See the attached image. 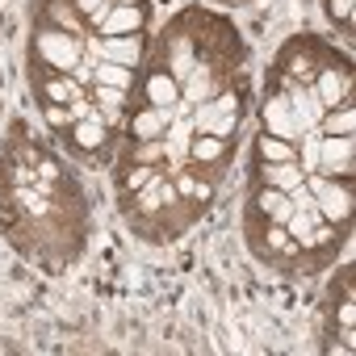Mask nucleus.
I'll return each instance as SVG.
<instances>
[{"mask_svg":"<svg viewBox=\"0 0 356 356\" xmlns=\"http://www.w3.org/2000/svg\"><path fill=\"white\" fill-rule=\"evenodd\" d=\"M92 84H109V88H126V92H134V88H138V76H134V67H122V63L97 59Z\"/></svg>","mask_w":356,"mask_h":356,"instance_id":"412c9836","label":"nucleus"},{"mask_svg":"<svg viewBox=\"0 0 356 356\" xmlns=\"http://www.w3.org/2000/svg\"><path fill=\"white\" fill-rule=\"evenodd\" d=\"M67 143H72V151L80 155V159H92L97 151H105V143H109V122H105V113L97 109V113H88V118H80V122H72V130L63 134Z\"/></svg>","mask_w":356,"mask_h":356,"instance_id":"1a4fd4ad","label":"nucleus"},{"mask_svg":"<svg viewBox=\"0 0 356 356\" xmlns=\"http://www.w3.org/2000/svg\"><path fill=\"white\" fill-rule=\"evenodd\" d=\"M189 118H193V130H197V134H214V138H231V134L239 130V122H243V113H218L210 101L193 105Z\"/></svg>","mask_w":356,"mask_h":356,"instance_id":"dca6fc26","label":"nucleus"},{"mask_svg":"<svg viewBox=\"0 0 356 356\" xmlns=\"http://www.w3.org/2000/svg\"><path fill=\"white\" fill-rule=\"evenodd\" d=\"M72 9L84 17L88 34H97V26H101V22H105V13L113 9V0H72Z\"/></svg>","mask_w":356,"mask_h":356,"instance_id":"393cba45","label":"nucleus"},{"mask_svg":"<svg viewBox=\"0 0 356 356\" xmlns=\"http://www.w3.org/2000/svg\"><path fill=\"white\" fill-rule=\"evenodd\" d=\"M256 181H260V185H273V189H281V193H289L293 185H302V181H306V172H302V163H298V159L256 163Z\"/></svg>","mask_w":356,"mask_h":356,"instance_id":"6ab92c4d","label":"nucleus"},{"mask_svg":"<svg viewBox=\"0 0 356 356\" xmlns=\"http://www.w3.org/2000/svg\"><path fill=\"white\" fill-rule=\"evenodd\" d=\"M138 97H143V105L176 109V105H181V84H176L172 72H163L159 63H147V76L138 80Z\"/></svg>","mask_w":356,"mask_h":356,"instance_id":"9b49d317","label":"nucleus"},{"mask_svg":"<svg viewBox=\"0 0 356 356\" xmlns=\"http://www.w3.org/2000/svg\"><path fill=\"white\" fill-rule=\"evenodd\" d=\"M176 118V109H159V105H138L130 109V122H126V138L130 143H147V138H163L168 122Z\"/></svg>","mask_w":356,"mask_h":356,"instance_id":"f8f14e48","label":"nucleus"},{"mask_svg":"<svg viewBox=\"0 0 356 356\" xmlns=\"http://www.w3.org/2000/svg\"><path fill=\"white\" fill-rule=\"evenodd\" d=\"M92 105L101 109V113H122V109H130L126 101H130V92L126 88H109V84H92Z\"/></svg>","mask_w":356,"mask_h":356,"instance_id":"5701e85b","label":"nucleus"},{"mask_svg":"<svg viewBox=\"0 0 356 356\" xmlns=\"http://www.w3.org/2000/svg\"><path fill=\"white\" fill-rule=\"evenodd\" d=\"M227 84H231V76H218L214 67L193 63V72L181 80V105H185V109H193V105H202V101H214Z\"/></svg>","mask_w":356,"mask_h":356,"instance_id":"9d476101","label":"nucleus"},{"mask_svg":"<svg viewBox=\"0 0 356 356\" xmlns=\"http://www.w3.org/2000/svg\"><path fill=\"white\" fill-rule=\"evenodd\" d=\"M248 210H252L256 218H264V222H285V218L293 214V202H289V193H281V189H273V185L252 181Z\"/></svg>","mask_w":356,"mask_h":356,"instance_id":"ddd939ff","label":"nucleus"},{"mask_svg":"<svg viewBox=\"0 0 356 356\" xmlns=\"http://www.w3.org/2000/svg\"><path fill=\"white\" fill-rule=\"evenodd\" d=\"M289 202H293V210H314V193L306 189V181L289 189Z\"/></svg>","mask_w":356,"mask_h":356,"instance_id":"cd10ccee","label":"nucleus"},{"mask_svg":"<svg viewBox=\"0 0 356 356\" xmlns=\"http://www.w3.org/2000/svg\"><path fill=\"white\" fill-rule=\"evenodd\" d=\"M130 143V138H126ZM126 163H147V168H163V138H147V143H130Z\"/></svg>","mask_w":356,"mask_h":356,"instance_id":"b1692460","label":"nucleus"},{"mask_svg":"<svg viewBox=\"0 0 356 356\" xmlns=\"http://www.w3.org/2000/svg\"><path fill=\"white\" fill-rule=\"evenodd\" d=\"M92 51L101 59H109V63H122V67H134L138 72V63L147 55V42H143V34H122V38H101Z\"/></svg>","mask_w":356,"mask_h":356,"instance_id":"4468645a","label":"nucleus"},{"mask_svg":"<svg viewBox=\"0 0 356 356\" xmlns=\"http://www.w3.org/2000/svg\"><path fill=\"white\" fill-rule=\"evenodd\" d=\"M318 134H356V109H352V105L323 109V118H318Z\"/></svg>","mask_w":356,"mask_h":356,"instance_id":"4be33fe9","label":"nucleus"},{"mask_svg":"<svg viewBox=\"0 0 356 356\" xmlns=\"http://www.w3.org/2000/svg\"><path fill=\"white\" fill-rule=\"evenodd\" d=\"M243 239H248V252H252L264 268L298 273L302 248L289 239V231H285L281 222H264V218H256L252 210H243Z\"/></svg>","mask_w":356,"mask_h":356,"instance_id":"f03ea898","label":"nucleus"},{"mask_svg":"<svg viewBox=\"0 0 356 356\" xmlns=\"http://www.w3.org/2000/svg\"><path fill=\"white\" fill-rule=\"evenodd\" d=\"M260 130H268V134H277V138H289V143L302 138V130H298V122H293V105H289L285 92L264 88V97H260Z\"/></svg>","mask_w":356,"mask_h":356,"instance_id":"0eeeda50","label":"nucleus"},{"mask_svg":"<svg viewBox=\"0 0 356 356\" xmlns=\"http://www.w3.org/2000/svg\"><path fill=\"white\" fill-rule=\"evenodd\" d=\"M231 138H214V134H193V143H189V163H202V168H214V172H227V163H231Z\"/></svg>","mask_w":356,"mask_h":356,"instance_id":"2eb2a0df","label":"nucleus"},{"mask_svg":"<svg viewBox=\"0 0 356 356\" xmlns=\"http://www.w3.org/2000/svg\"><path fill=\"white\" fill-rule=\"evenodd\" d=\"M318 172L323 176H356V134H323L318 138Z\"/></svg>","mask_w":356,"mask_h":356,"instance_id":"6e6552de","label":"nucleus"},{"mask_svg":"<svg viewBox=\"0 0 356 356\" xmlns=\"http://www.w3.org/2000/svg\"><path fill=\"white\" fill-rule=\"evenodd\" d=\"M310 88H314V97L323 101V109H335V105H352V63L335 55L331 63H323V67L314 72Z\"/></svg>","mask_w":356,"mask_h":356,"instance_id":"423d86ee","label":"nucleus"},{"mask_svg":"<svg viewBox=\"0 0 356 356\" xmlns=\"http://www.w3.org/2000/svg\"><path fill=\"white\" fill-rule=\"evenodd\" d=\"M335 59V51L323 42V38H310V34H298V38H289L285 47H281V55H277V72H285V76H293L298 84H310L314 80V72L323 67V63H331Z\"/></svg>","mask_w":356,"mask_h":356,"instance_id":"39448f33","label":"nucleus"},{"mask_svg":"<svg viewBox=\"0 0 356 356\" xmlns=\"http://www.w3.org/2000/svg\"><path fill=\"white\" fill-rule=\"evenodd\" d=\"M193 42H197V63H206V67H214L218 76H231V80L248 59L243 34L235 30V22H227L222 13H210L202 5H193Z\"/></svg>","mask_w":356,"mask_h":356,"instance_id":"f257e3e1","label":"nucleus"},{"mask_svg":"<svg viewBox=\"0 0 356 356\" xmlns=\"http://www.w3.org/2000/svg\"><path fill=\"white\" fill-rule=\"evenodd\" d=\"M38 109H42V122H47L51 130H59V134L72 130V109H67V105H38Z\"/></svg>","mask_w":356,"mask_h":356,"instance_id":"bb28decb","label":"nucleus"},{"mask_svg":"<svg viewBox=\"0 0 356 356\" xmlns=\"http://www.w3.org/2000/svg\"><path fill=\"white\" fill-rule=\"evenodd\" d=\"M84 42L80 34L55 30L47 22L34 17V34H30V72H76V63L84 59Z\"/></svg>","mask_w":356,"mask_h":356,"instance_id":"7ed1b4c3","label":"nucleus"},{"mask_svg":"<svg viewBox=\"0 0 356 356\" xmlns=\"http://www.w3.org/2000/svg\"><path fill=\"white\" fill-rule=\"evenodd\" d=\"M306 189L314 193V210L323 214V222L348 231L352 227V206H356V176H323V172H306Z\"/></svg>","mask_w":356,"mask_h":356,"instance_id":"20e7f679","label":"nucleus"},{"mask_svg":"<svg viewBox=\"0 0 356 356\" xmlns=\"http://www.w3.org/2000/svg\"><path fill=\"white\" fill-rule=\"evenodd\" d=\"M38 22H47V26H55V30H67V34L88 38V26H84V17L72 9V0H38Z\"/></svg>","mask_w":356,"mask_h":356,"instance_id":"a211bd4d","label":"nucleus"},{"mask_svg":"<svg viewBox=\"0 0 356 356\" xmlns=\"http://www.w3.org/2000/svg\"><path fill=\"white\" fill-rule=\"evenodd\" d=\"M323 13L339 34H352V0H323Z\"/></svg>","mask_w":356,"mask_h":356,"instance_id":"a878e982","label":"nucleus"},{"mask_svg":"<svg viewBox=\"0 0 356 356\" xmlns=\"http://www.w3.org/2000/svg\"><path fill=\"white\" fill-rule=\"evenodd\" d=\"M147 26V9H134V5H113L105 13V22L97 26V38H122V34H143Z\"/></svg>","mask_w":356,"mask_h":356,"instance_id":"f3484780","label":"nucleus"},{"mask_svg":"<svg viewBox=\"0 0 356 356\" xmlns=\"http://www.w3.org/2000/svg\"><path fill=\"white\" fill-rule=\"evenodd\" d=\"M252 155H256V163H281V159H298V143H289V138H277V134L260 130V134L252 138Z\"/></svg>","mask_w":356,"mask_h":356,"instance_id":"aec40b11","label":"nucleus"}]
</instances>
